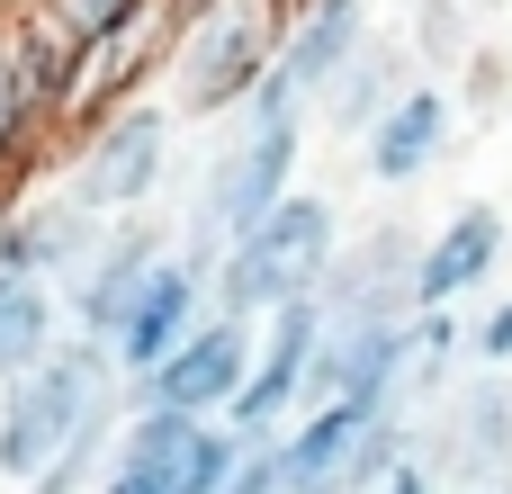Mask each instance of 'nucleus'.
Segmentation results:
<instances>
[{"instance_id":"obj_24","label":"nucleus","mask_w":512,"mask_h":494,"mask_svg":"<svg viewBox=\"0 0 512 494\" xmlns=\"http://www.w3.org/2000/svg\"><path fill=\"white\" fill-rule=\"evenodd\" d=\"M486 494H512V486H486Z\"/></svg>"},{"instance_id":"obj_11","label":"nucleus","mask_w":512,"mask_h":494,"mask_svg":"<svg viewBox=\"0 0 512 494\" xmlns=\"http://www.w3.org/2000/svg\"><path fill=\"white\" fill-rule=\"evenodd\" d=\"M180 234L162 225V216H108L99 225V243H90V261L63 279V324L72 333H90V342H108L117 333V315L135 306V288L153 279V261L171 252Z\"/></svg>"},{"instance_id":"obj_19","label":"nucleus","mask_w":512,"mask_h":494,"mask_svg":"<svg viewBox=\"0 0 512 494\" xmlns=\"http://www.w3.org/2000/svg\"><path fill=\"white\" fill-rule=\"evenodd\" d=\"M45 18L81 45V54H99V45H126V36H144L153 18H162V0H45Z\"/></svg>"},{"instance_id":"obj_15","label":"nucleus","mask_w":512,"mask_h":494,"mask_svg":"<svg viewBox=\"0 0 512 494\" xmlns=\"http://www.w3.org/2000/svg\"><path fill=\"white\" fill-rule=\"evenodd\" d=\"M99 225H108V216H90L81 198H63V189H27V198L0 207V270H9V279H45V288H63V279L90 261Z\"/></svg>"},{"instance_id":"obj_20","label":"nucleus","mask_w":512,"mask_h":494,"mask_svg":"<svg viewBox=\"0 0 512 494\" xmlns=\"http://www.w3.org/2000/svg\"><path fill=\"white\" fill-rule=\"evenodd\" d=\"M405 54H414V72H423V81H432V72H441V81H450V72H468V9H459V0H423V9H414V45H405Z\"/></svg>"},{"instance_id":"obj_3","label":"nucleus","mask_w":512,"mask_h":494,"mask_svg":"<svg viewBox=\"0 0 512 494\" xmlns=\"http://www.w3.org/2000/svg\"><path fill=\"white\" fill-rule=\"evenodd\" d=\"M342 234H351V225H342V207H333L324 189H288L252 234H234V243L207 261V315L261 324V315L315 297L324 270H333V252H342Z\"/></svg>"},{"instance_id":"obj_14","label":"nucleus","mask_w":512,"mask_h":494,"mask_svg":"<svg viewBox=\"0 0 512 494\" xmlns=\"http://www.w3.org/2000/svg\"><path fill=\"white\" fill-rule=\"evenodd\" d=\"M450 135H459V90H450V81H414V90L360 135V180H369V189H414L423 171H441Z\"/></svg>"},{"instance_id":"obj_9","label":"nucleus","mask_w":512,"mask_h":494,"mask_svg":"<svg viewBox=\"0 0 512 494\" xmlns=\"http://www.w3.org/2000/svg\"><path fill=\"white\" fill-rule=\"evenodd\" d=\"M315 351H324V306H315V297H297V306L261 315L252 378H243V396H234L225 432H243V441H270V432H288V423L315 405Z\"/></svg>"},{"instance_id":"obj_23","label":"nucleus","mask_w":512,"mask_h":494,"mask_svg":"<svg viewBox=\"0 0 512 494\" xmlns=\"http://www.w3.org/2000/svg\"><path fill=\"white\" fill-rule=\"evenodd\" d=\"M369 494H441V486H432V477H423V468H414V459H405V468H396V477H387V486H369Z\"/></svg>"},{"instance_id":"obj_18","label":"nucleus","mask_w":512,"mask_h":494,"mask_svg":"<svg viewBox=\"0 0 512 494\" xmlns=\"http://www.w3.org/2000/svg\"><path fill=\"white\" fill-rule=\"evenodd\" d=\"M63 333H72V324H63V288L9 279V270H0V387H9L18 369H36Z\"/></svg>"},{"instance_id":"obj_4","label":"nucleus","mask_w":512,"mask_h":494,"mask_svg":"<svg viewBox=\"0 0 512 494\" xmlns=\"http://www.w3.org/2000/svg\"><path fill=\"white\" fill-rule=\"evenodd\" d=\"M279 54V0H207L198 18L171 27V117H234Z\"/></svg>"},{"instance_id":"obj_6","label":"nucleus","mask_w":512,"mask_h":494,"mask_svg":"<svg viewBox=\"0 0 512 494\" xmlns=\"http://www.w3.org/2000/svg\"><path fill=\"white\" fill-rule=\"evenodd\" d=\"M162 180H171V108L144 99V90L99 108L81 126V144L63 153V171H54V189L81 198L90 216H144L162 198Z\"/></svg>"},{"instance_id":"obj_17","label":"nucleus","mask_w":512,"mask_h":494,"mask_svg":"<svg viewBox=\"0 0 512 494\" xmlns=\"http://www.w3.org/2000/svg\"><path fill=\"white\" fill-rule=\"evenodd\" d=\"M414 81H423V72H414V54H405L396 36H369V45L333 72V90L315 99V126H333V135H351V144H360V135H369V126L414 90Z\"/></svg>"},{"instance_id":"obj_7","label":"nucleus","mask_w":512,"mask_h":494,"mask_svg":"<svg viewBox=\"0 0 512 494\" xmlns=\"http://www.w3.org/2000/svg\"><path fill=\"white\" fill-rule=\"evenodd\" d=\"M414 468L441 494L512 486V378L504 369H459L414 414Z\"/></svg>"},{"instance_id":"obj_21","label":"nucleus","mask_w":512,"mask_h":494,"mask_svg":"<svg viewBox=\"0 0 512 494\" xmlns=\"http://www.w3.org/2000/svg\"><path fill=\"white\" fill-rule=\"evenodd\" d=\"M468 369H504L512 378V288H495V297L468 315Z\"/></svg>"},{"instance_id":"obj_2","label":"nucleus","mask_w":512,"mask_h":494,"mask_svg":"<svg viewBox=\"0 0 512 494\" xmlns=\"http://www.w3.org/2000/svg\"><path fill=\"white\" fill-rule=\"evenodd\" d=\"M99 423H126V378H117L108 342L63 333L36 369H18L0 387V477L27 494L81 432H99Z\"/></svg>"},{"instance_id":"obj_12","label":"nucleus","mask_w":512,"mask_h":494,"mask_svg":"<svg viewBox=\"0 0 512 494\" xmlns=\"http://www.w3.org/2000/svg\"><path fill=\"white\" fill-rule=\"evenodd\" d=\"M504 261H512V216L486 207V198H468V207H450V216L423 234L414 306H423V315H432V306H468V297H486V288L504 279Z\"/></svg>"},{"instance_id":"obj_22","label":"nucleus","mask_w":512,"mask_h":494,"mask_svg":"<svg viewBox=\"0 0 512 494\" xmlns=\"http://www.w3.org/2000/svg\"><path fill=\"white\" fill-rule=\"evenodd\" d=\"M225 494H288V477H279V459H270V441H243V459H234V477H225Z\"/></svg>"},{"instance_id":"obj_16","label":"nucleus","mask_w":512,"mask_h":494,"mask_svg":"<svg viewBox=\"0 0 512 494\" xmlns=\"http://www.w3.org/2000/svg\"><path fill=\"white\" fill-rule=\"evenodd\" d=\"M369 36H378V27H369V0H288V9H279V54H270V72H279L288 90L324 99L333 72H342Z\"/></svg>"},{"instance_id":"obj_1","label":"nucleus","mask_w":512,"mask_h":494,"mask_svg":"<svg viewBox=\"0 0 512 494\" xmlns=\"http://www.w3.org/2000/svg\"><path fill=\"white\" fill-rule=\"evenodd\" d=\"M306 135H315V99L288 90L279 72H261V90L225 117V144L198 162V189H189V216L171 225L180 252L207 270L234 234H252L288 189H297V162H306Z\"/></svg>"},{"instance_id":"obj_13","label":"nucleus","mask_w":512,"mask_h":494,"mask_svg":"<svg viewBox=\"0 0 512 494\" xmlns=\"http://www.w3.org/2000/svg\"><path fill=\"white\" fill-rule=\"evenodd\" d=\"M207 324V270L171 243L162 261H153V279L135 288V306L117 315V333H108V360H117V378H144L153 360H171L189 333Z\"/></svg>"},{"instance_id":"obj_5","label":"nucleus","mask_w":512,"mask_h":494,"mask_svg":"<svg viewBox=\"0 0 512 494\" xmlns=\"http://www.w3.org/2000/svg\"><path fill=\"white\" fill-rule=\"evenodd\" d=\"M270 459H279L288 494H369V486H387V477L414 459V414L324 396V405H306L288 432H270Z\"/></svg>"},{"instance_id":"obj_10","label":"nucleus","mask_w":512,"mask_h":494,"mask_svg":"<svg viewBox=\"0 0 512 494\" xmlns=\"http://www.w3.org/2000/svg\"><path fill=\"white\" fill-rule=\"evenodd\" d=\"M414 261H423V225L378 216L369 234H342V252H333V270H324L315 306L342 315V324H405V315H423V306H414Z\"/></svg>"},{"instance_id":"obj_8","label":"nucleus","mask_w":512,"mask_h":494,"mask_svg":"<svg viewBox=\"0 0 512 494\" xmlns=\"http://www.w3.org/2000/svg\"><path fill=\"white\" fill-rule=\"evenodd\" d=\"M252 342L261 324L243 315H207L171 360H153L144 378H126V405H162V414H189V423H225L243 378H252Z\"/></svg>"}]
</instances>
